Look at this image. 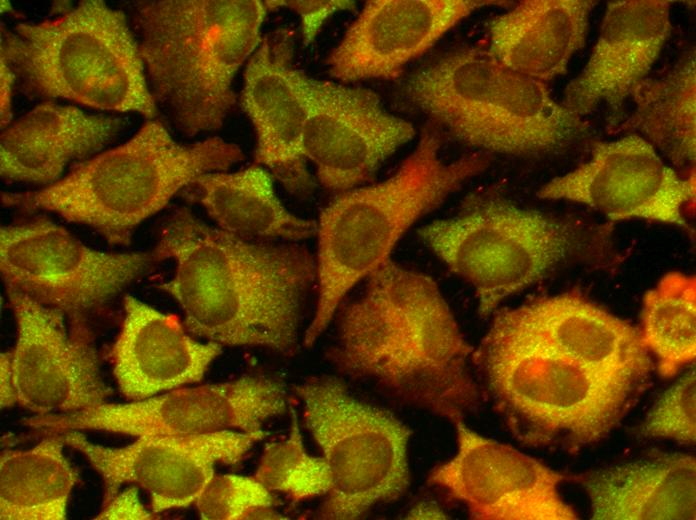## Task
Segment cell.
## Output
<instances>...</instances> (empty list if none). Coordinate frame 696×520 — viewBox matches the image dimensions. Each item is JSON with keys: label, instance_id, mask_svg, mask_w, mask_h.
<instances>
[{"label": "cell", "instance_id": "1", "mask_svg": "<svg viewBox=\"0 0 696 520\" xmlns=\"http://www.w3.org/2000/svg\"><path fill=\"white\" fill-rule=\"evenodd\" d=\"M152 255L175 262L173 277L159 287L178 303L193 336L295 350L301 304L316 278L305 247L243 239L180 207L161 227Z\"/></svg>", "mask_w": 696, "mask_h": 520}, {"label": "cell", "instance_id": "2", "mask_svg": "<svg viewBox=\"0 0 696 520\" xmlns=\"http://www.w3.org/2000/svg\"><path fill=\"white\" fill-rule=\"evenodd\" d=\"M473 352L437 283L389 258L341 311L329 358L344 374L454 423L479 402Z\"/></svg>", "mask_w": 696, "mask_h": 520}, {"label": "cell", "instance_id": "3", "mask_svg": "<svg viewBox=\"0 0 696 520\" xmlns=\"http://www.w3.org/2000/svg\"><path fill=\"white\" fill-rule=\"evenodd\" d=\"M134 8L157 107L186 136L218 130L236 103L235 75L262 40L266 2L153 0Z\"/></svg>", "mask_w": 696, "mask_h": 520}, {"label": "cell", "instance_id": "4", "mask_svg": "<svg viewBox=\"0 0 696 520\" xmlns=\"http://www.w3.org/2000/svg\"><path fill=\"white\" fill-rule=\"evenodd\" d=\"M441 137L426 128L414 151L386 180L341 193L317 223L318 297L304 336L312 346L348 292L386 260L406 231L490 164L484 153L441 157Z\"/></svg>", "mask_w": 696, "mask_h": 520}, {"label": "cell", "instance_id": "5", "mask_svg": "<svg viewBox=\"0 0 696 520\" xmlns=\"http://www.w3.org/2000/svg\"><path fill=\"white\" fill-rule=\"evenodd\" d=\"M244 160L220 137L183 144L158 119H148L125 143L78 163L39 190L5 192V206L47 211L93 228L111 244L127 245L135 229L199 176Z\"/></svg>", "mask_w": 696, "mask_h": 520}, {"label": "cell", "instance_id": "6", "mask_svg": "<svg viewBox=\"0 0 696 520\" xmlns=\"http://www.w3.org/2000/svg\"><path fill=\"white\" fill-rule=\"evenodd\" d=\"M411 101L461 142L508 155H541L587 134L582 117L546 83L499 62L488 50L462 48L416 72Z\"/></svg>", "mask_w": 696, "mask_h": 520}, {"label": "cell", "instance_id": "7", "mask_svg": "<svg viewBox=\"0 0 696 520\" xmlns=\"http://www.w3.org/2000/svg\"><path fill=\"white\" fill-rule=\"evenodd\" d=\"M1 55L28 94L155 119L158 107L126 15L85 0L61 15L2 29Z\"/></svg>", "mask_w": 696, "mask_h": 520}, {"label": "cell", "instance_id": "8", "mask_svg": "<svg viewBox=\"0 0 696 520\" xmlns=\"http://www.w3.org/2000/svg\"><path fill=\"white\" fill-rule=\"evenodd\" d=\"M472 362L498 416L526 447L575 453L597 444L639 392L561 355L485 337Z\"/></svg>", "mask_w": 696, "mask_h": 520}, {"label": "cell", "instance_id": "9", "mask_svg": "<svg viewBox=\"0 0 696 520\" xmlns=\"http://www.w3.org/2000/svg\"><path fill=\"white\" fill-rule=\"evenodd\" d=\"M424 243L469 284L478 314L487 317L507 298L585 250L584 228L497 196L469 200L454 216L423 226Z\"/></svg>", "mask_w": 696, "mask_h": 520}, {"label": "cell", "instance_id": "10", "mask_svg": "<svg viewBox=\"0 0 696 520\" xmlns=\"http://www.w3.org/2000/svg\"><path fill=\"white\" fill-rule=\"evenodd\" d=\"M296 392L330 475L321 518L357 519L372 506L405 493L412 434L407 425L355 398L335 377L312 378Z\"/></svg>", "mask_w": 696, "mask_h": 520}, {"label": "cell", "instance_id": "11", "mask_svg": "<svg viewBox=\"0 0 696 520\" xmlns=\"http://www.w3.org/2000/svg\"><path fill=\"white\" fill-rule=\"evenodd\" d=\"M153 262L152 253L90 248L44 217L0 229V270L6 288L71 320H85Z\"/></svg>", "mask_w": 696, "mask_h": 520}, {"label": "cell", "instance_id": "12", "mask_svg": "<svg viewBox=\"0 0 696 520\" xmlns=\"http://www.w3.org/2000/svg\"><path fill=\"white\" fill-rule=\"evenodd\" d=\"M283 387L264 376L173 389L127 404H102L65 414L34 415L23 424L41 435L102 430L134 437L196 435L235 430L265 435L268 419L283 413Z\"/></svg>", "mask_w": 696, "mask_h": 520}, {"label": "cell", "instance_id": "13", "mask_svg": "<svg viewBox=\"0 0 696 520\" xmlns=\"http://www.w3.org/2000/svg\"><path fill=\"white\" fill-rule=\"evenodd\" d=\"M16 321L11 368L18 404L35 415L65 414L106 403L92 331L29 296L6 288Z\"/></svg>", "mask_w": 696, "mask_h": 520}, {"label": "cell", "instance_id": "14", "mask_svg": "<svg viewBox=\"0 0 696 520\" xmlns=\"http://www.w3.org/2000/svg\"><path fill=\"white\" fill-rule=\"evenodd\" d=\"M57 434L66 445L83 454L102 477V505L123 485L132 484L149 495L154 515L195 503L215 475L217 464L237 465L265 436L235 430L150 435L137 437L125 447L110 448L92 443L81 431Z\"/></svg>", "mask_w": 696, "mask_h": 520}, {"label": "cell", "instance_id": "15", "mask_svg": "<svg viewBox=\"0 0 696 520\" xmlns=\"http://www.w3.org/2000/svg\"><path fill=\"white\" fill-rule=\"evenodd\" d=\"M484 337L561 355L639 390L654 369L639 329L572 292L497 311Z\"/></svg>", "mask_w": 696, "mask_h": 520}, {"label": "cell", "instance_id": "16", "mask_svg": "<svg viewBox=\"0 0 696 520\" xmlns=\"http://www.w3.org/2000/svg\"><path fill=\"white\" fill-rule=\"evenodd\" d=\"M684 177L640 135L596 143L588 160L543 185L537 195L587 206L611 221L644 219L687 228L684 206L695 198Z\"/></svg>", "mask_w": 696, "mask_h": 520}, {"label": "cell", "instance_id": "17", "mask_svg": "<svg viewBox=\"0 0 696 520\" xmlns=\"http://www.w3.org/2000/svg\"><path fill=\"white\" fill-rule=\"evenodd\" d=\"M456 451L428 482L463 503L477 520H576L560 495L566 475L511 445L453 423Z\"/></svg>", "mask_w": 696, "mask_h": 520}, {"label": "cell", "instance_id": "18", "mask_svg": "<svg viewBox=\"0 0 696 520\" xmlns=\"http://www.w3.org/2000/svg\"><path fill=\"white\" fill-rule=\"evenodd\" d=\"M308 90L303 153L327 189L343 193L368 181L415 134L369 89L309 78Z\"/></svg>", "mask_w": 696, "mask_h": 520}, {"label": "cell", "instance_id": "19", "mask_svg": "<svg viewBox=\"0 0 696 520\" xmlns=\"http://www.w3.org/2000/svg\"><path fill=\"white\" fill-rule=\"evenodd\" d=\"M293 55L290 31L264 36L248 60L241 104L256 131L257 164L297 193L312 185L303 153L309 77L294 67Z\"/></svg>", "mask_w": 696, "mask_h": 520}, {"label": "cell", "instance_id": "20", "mask_svg": "<svg viewBox=\"0 0 696 520\" xmlns=\"http://www.w3.org/2000/svg\"><path fill=\"white\" fill-rule=\"evenodd\" d=\"M476 0H374L364 6L328 58L343 82L392 79L475 10L501 4Z\"/></svg>", "mask_w": 696, "mask_h": 520}, {"label": "cell", "instance_id": "21", "mask_svg": "<svg viewBox=\"0 0 696 520\" xmlns=\"http://www.w3.org/2000/svg\"><path fill=\"white\" fill-rule=\"evenodd\" d=\"M672 31L671 2H608L597 41L562 104L582 117L600 105L618 110L646 78Z\"/></svg>", "mask_w": 696, "mask_h": 520}, {"label": "cell", "instance_id": "22", "mask_svg": "<svg viewBox=\"0 0 696 520\" xmlns=\"http://www.w3.org/2000/svg\"><path fill=\"white\" fill-rule=\"evenodd\" d=\"M124 318L112 347L113 373L132 401L200 381L222 346L198 341L173 314L126 295Z\"/></svg>", "mask_w": 696, "mask_h": 520}, {"label": "cell", "instance_id": "23", "mask_svg": "<svg viewBox=\"0 0 696 520\" xmlns=\"http://www.w3.org/2000/svg\"><path fill=\"white\" fill-rule=\"evenodd\" d=\"M122 127L120 118L45 101L2 131L1 177L51 185L69 164L106 147Z\"/></svg>", "mask_w": 696, "mask_h": 520}, {"label": "cell", "instance_id": "24", "mask_svg": "<svg viewBox=\"0 0 696 520\" xmlns=\"http://www.w3.org/2000/svg\"><path fill=\"white\" fill-rule=\"evenodd\" d=\"M598 520L696 518V462L691 455L656 453L572 477Z\"/></svg>", "mask_w": 696, "mask_h": 520}, {"label": "cell", "instance_id": "25", "mask_svg": "<svg viewBox=\"0 0 696 520\" xmlns=\"http://www.w3.org/2000/svg\"><path fill=\"white\" fill-rule=\"evenodd\" d=\"M591 0H526L489 22L488 51L505 66L546 83L564 75L586 43Z\"/></svg>", "mask_w": 696, "mask_h": 520}, {"label": "cell", "instance_id": "26", "mask_svg": "<svg viewBox=\"0 0 696 520\" xmlns=\"http://www.w3.org/2000/svg\"><path fill=\"white\" fill-rule=\"evenodd\" d=\"M184 196L200 203L218 228L243 239L296 241L317 231L316 222L284 207L272 175L259 164L203 174L184 189Z\"/></svg>", "mask_w": 696, "mask_h": 520}, {"label": "cell", "instance_id": "27", "mask_svg": "<svg viewBox=\"0 0 696 520\" xmlns=\"http://www.w3.org/2000/svg\"><path fill=\"white\" fill-rule=\"evenodd\" d=\"M630 98L634 108L621 131L649 141L677 167L695 164L696 65L690 49L653 77H646Z\"/></svg>", "mask_w": 696, "mask_h": 520}, {"label": "cell", "instance_id": "28", "mask_svg": "<svg viewBox=\"0 0 696 520\" xmlns=\"http://www.w3.org/2000/svg\"><path fill=\"white\" fill-rule=\"evenodd\" d=\"M29 449L4 450L0 458V519L64 520L77 469L64 455L59 434Z\"/></svg>", "mask_w": 696, "mask_h": 520}, {"label": "cell", "instance_id": "29", "mask_svg": "<svg viewBox=\"0 0 696 520\" xmlns=\"http://www.w3.org/2000/svg\"><path fill=\"white\" fill-rule=\"evenodd\" d=\"M642 343L662 378H673L696 358V279L665 274L643 298Z\"/></svg>", "mask_w": 696, "mask_h": 520}, {"label": "cell", "instance_id": "30", "mask_svg": "<svg viewBox=\"0 0 696 520\" xmlns=\"http://www.w3.org/2000/svg\"><path fill=\"white\" fill-rule=\"evenodd\" d=\"M255 478L270 491L283 492L300 501L326 495L330 475L322 457L305 450L295 411L286 438L269 444L261 456Z\"/></svg>", "mask_w": 696, "mask_h": 520}, {"label": "cell", "instance_id": "31", "mask_svg": "<svg viewBox=\"0 0 696 520\" xmlns=\"http://www.w3.org/2000/svg\"><path fill=\"white\" fill-rule=\"evenodd\" d=\"M255 477L214 475L195 501L204 520H235L269 509L275 499Z\"/></svg>", "mask_w": 696, "mask_h": 520}, {"label": "cell", "instance_id": "32", "mask_svg": "<svg viewBox=\"0 0 696 520\" xmlns=\"http://www.w3.org/2000/svg\"><path fill=\"white\" fill-rule=\"evenodd\" d=\"M644 437L694 444L696 440L695 368L679 378L655 403L640 427Z\"/></svg>", "mask_w": 696, "mask_h": 520}, {"label": "cell", "instance_id": "33", "mask_svg": "<svg viewBox=\"0 0 696 520\" xmlns=\"http://www.w3.org/2000/svg\"><path fill=\"white\" fill-rule=\"evenodd\" d=\"M269 10L286 7L295 11L301 19L303 41L308 45L318 34L322 24L335 12L352 10L353 1H265Z\"/></svg>", "mask_w": 696, "mask_h": 520}, {"label": "cell", "instance_id": "34", "mask_svg": "<svg viewBox=\"0 0 696 520\" xmlns=\"http://www.w3.org/2000/svg\"><path fill=\"white\" fill-rule=\"evenodd\" d=\"M153 515L144 507L137 486L133 485L118 492L108 503L102 505V510L95 519L144 520L152 519Z\"/></svg>", "mask_w": 696, "mask_h": 520}, {"label": "cell", "instance_id": "35", "mask_svg": "<svg viewBox=\"0 0 696 520\" xmlns=\"http://www.w3.org/2000/svg\"><path fill=\"white\" fill-rule=\"evenodd\" d=\"M0 75H1V128L5 129L10 122L12 87L16 78L9 62L5 56L1 55Z\"/></svg>", "mask_w": 696, "mask_h": 520}, {"label": "cell", "instance_id": "36", "mask_svg": "<svg viewBox=\"0 0 696 520\" xmlns=\"http://www.w3.org/2000/svg\"><path fill=\"white\" fill-rule=\"evenodd\" d=\"M18 403L11 368V352L1 353L0 357V404L6 408Z\"/></svg>", "mask_w": 696, "mask_h": 520}, {"label": "cell", "instance_id": "37", "mask_svg": "<svg viewBox=\"0 0 696 520\" xmlns=\"http://www.w3.org/2000/svg\"><path fill=\"white\" fill-rule=\"evenodd\" d=\"M408 518L443 519L446 518V515L439 507L433 506L432 504L423 503L412 508V510L408 513Z\"/></svg>", "mask_w": 696, "mask_h": 520}]
</instances>
